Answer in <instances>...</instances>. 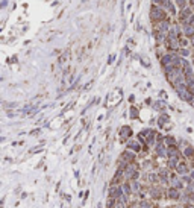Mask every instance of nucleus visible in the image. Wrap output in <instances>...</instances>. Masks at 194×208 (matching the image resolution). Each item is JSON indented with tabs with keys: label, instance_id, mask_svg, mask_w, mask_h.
Returning a JSON list of instances; mask_svg holds the SVG:
<instances>
[{
	"label": "nucleus",
	"instance_id": "0eeeda50",
	"mask_svg": "<svg viewBox=\"0 0 194 208\" xmlns=\"http://www.w3.org/2000/svg\"><path fill=\"white\" fill-rule=\"evenodd\" d=\"M187 208H193V207H187Z\"/></svg>",
	"mask_w": 194,
	"mask_h": 208
},
{
	"label": "nucleus",
	"instance_id": "39448f33",
	"mask_svg": "<svg viewBox=\"0 0 194 208\" xmlns=\"http://www.w3.org/2000/svg\"><path fill=\"white\" fill-rule=\"evenodd\" d=\"M185 154L190 157V155H193V150H191V147H188V150H185Z\"/></svg>",
	"mask_w": 194,
	"mask_h": 208
},
{
	"label": "nucleus",
	"instance_id": "f03ea898",
	"mask_svg": "<svg viewBox=\"0 0 194 208\" xmlns=\"http://www.w3.org/2000/svg\"><path fill=\"white\" fill-rule=\"evenodd\" d=\"M140 190V184L138 182H132V192H138Z\"/></svg>",
	"mask_w": 194,
	"mask_h": 208
},
{
	"label": "nucleus",
	"instance_id": "f257e3e1",
	"mask_svg": "<svg viewBox=\"0 0 194 208\" xmlns=\"http://www.w3.org/2000/svg\"><path fill=\"white\" fill-rule=\"evenodd\" d=\"M168 196H171V199H178L179 198V192L176 188H170L168 190Z\"/></svg>",
	"mask_w": 194,
	"mask_h": 208
},
{
	"label": "nucleus",
	"instance_id": "423d86ee",
	"mask_svg": "<svg viewBox=\"0 0 194 208\" xmlns=\"http://www.w3.org/2000/svg\"><path fill=\"white\" fill-rule=\"evenodd\" d=\"M191 178H193V179H194V172H191Z\"/></svg>",
	"mask_w": 194,
	"mask_h": 208
},
{
	"label": "nucleus",
	"instance_id": "20e7f679",
	"mask_svg": "<svg viewBox=\"0 0 194 208\" xmlns=\"http://www.w3.org/2000/svg\"><path fill=\"white\" fill-rule=\"evenodd\" d=\"M141 208H150V205H149L147 202H143V204H141Z\"/></svg>",
	"mask_w": 194,
	"mask_h": 208
},
{
	"label": "nucleus",
	"instance_id": "7ed1b4c3",
	"mask_svg": "<svg viewBox=\"0 0 194 208\" xmlns=\"http://www.w3.org/2000/svg\"><path fill=\"white\" fill-rule=\"evenodd\" d=\"M178 170H179V172H184V175L188 172V169H187L185 166H178Z\"/></svg>",
	"mask_w": 194,
	"mask_h": 208
}]
</instances>
